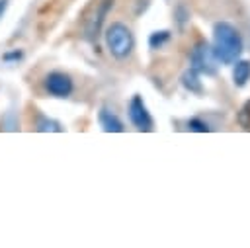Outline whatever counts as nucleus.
Returning a JSON list of instances; mask_svg holds the SVG:
<instances>
[{
	"mask_svg": "<svg viewBox=\"0 0 250 248\" xmlns=\"http://www.w3.org/2000/svg\"><path fill=\"white\" fill-rule=\"evenodd\" d=\"M213 55L223 64H234L242 55L240 31L229 21H217L213 25Z\"/></svg>",
	"mask_w": 250,
	"mask_h": 248,
	"instance_id": "1",
	"label": "nucleus"
},
{
	"mask_svg": "<svg viewBox=\"0 0 250 248\" xmlns=\"http://www.w3.org/2000/svg\"><path fill=\"white\" fill-rule=\"evenodd\" d=\"M105 45H107V51L113 59H127L131 53H133V47H135V39H133V33L131 29L121 23V21H113L107 29H105Z\"/></svg>",
	"mask_w": 250,
	"mask_h": 248,
	"instance_id": "2",
	"label": "nucleus"
},
{
	"mask_svg": "<svg viewBox=\"0 0 250 248\" xmlns=\"http://www.w3.org/2000/svg\"><path fill=\"white\" fill-rule=\"evenodd\" d=\"M217 59L213 55V49L209 43L205 41H199L193 45L191 49V55H189V68H193L195 72L199 74H207V76H213L217 72Z\"/></svg>",
	"mask_w": 250,
	"mask_h": 248,
	"instance_id": "3",
	"label": "nucleus"
},
{
	"mask_svg": "<svg viewBox=\"0 0 250 248\" xmlns=\"http://www.w3.org/2000/svg\"><path fill=\"white\" fill-rule=\"evenodd\" d=\"M127 113H129V119L131 123L137 127V131H152L154 129V121H152V115L148 113L143 98L139 94H135L131 100H129V105H127Z\"/></svg>",
	"mask_w": 250,
	"mask_h": 248,
	"instance_id": "4",
	"label": "nucleus"
},
{
	"mask_svg": "<svg viewBox=\"0 0 250 248\" xmlns=\"http://www.w3.org/2000/svg\"><path fill=\"white\" fill-rule=\"evenodd\" d=\"M72 80L64 72H49L45 76V90L55 98H68L72 94Z\"/></svg>",
	"mask_w": 250,
	"mask_h": 248,
	"instance_id": "5",
	"label": "nucleus"
},
{
	"mask_svg": "<svg viewBox=\"0 0 250 248\" xmlns=\"http://www.w3.org/2000/svg\"><path fill=\"white\" fill-rule=\"evenodd\" d=\"M111 6H113V0H102L96 6V12L92 14V18L86 23V37L88 39H96L98 37L100 29H102V23H104V20H105V16H107Z\"/></svg>",
	"mask_w": 250,
	"mask_h": 248,
	"instance_id": "6",
	"label": "nucleus"
},
{
	"mask_svg": "<svg viewBox=\"0 0 250 248\" xmlns=\"http://www.w3.org/2000/svg\"><path fill=\"white\" fill-rule=\"evenodd\" d=\"M98 121H100L102 129H104L105 133H123V131H125L121 119H119L113 111H109L107 107H102V109L98 111Z\"/></svg>",
	"mask_w": 250,
	"mask_h": 248,
	"instance_id": "7",
	"label": "nucleus"
},
{
	"mask_svg": "<svg viewBox=\"0 0 250 248\" xmlns=\"http://www.w3.org/2000/svg\"><path fill=\"white\" fill-rule=\"evenodd\" d=\"M248 80H250V61L238 59L234 62V68H232V82L236 88H242Z\"/></svg>",
	"mask_w": 250,
	"mask_h": 248,
	"instance_id": "8",
	"label": "nucleus"
},
{
	"mask_svg": "<svg viewBox=\"0 0 250 248\" xmlns=\"http://www.w3.org/2000/svg\"><path fill=\"white\" fill-rule=\"evenodd\" d=\"M182 86L191 92V94H203V84L199 80V72H195L193 68H188L184 74H182Z\"/></svg>",
	"mask_w": 250,
	"mask_h": 248,
	"instance_id": "9",
	"label": "nucleus"
},
{
	"mask_svg": "<svg viewBox=\"0 0 250 248\" xmlns=\"http://www.w3.org/2000/svg\"><path fill=\"white\" fill-rule=\"evenodd\" d=\"M168 41H170V31H168V29L152 31L150 37H148V47H150V49H160V47H164Z\"/></svg>",
	"mask_w": 250,
	"mask_h": 248,
	"instance_id": "10",
	"label": "nucleus"
},
{
	"mask_svg": "<svg viewBox=\"0 0 250 248\" xmlns=\"http://www.w3.org/2000/svg\"><path fill=\"white\" fill-rule=\"evenodd\" d=\"M37 131H41V133H47V131L61 133L62 131V125L59 121H55V119H49L45 115H39V119H37Z\"/></svg>",
	"mask_w": 250,
	"mask_h": 248,
	"instance_id": "11",
	"label": "nucleus"
},
{
	"mask_svg": "<svg viewBox=\"0 0 250 248\" xmlns=\"http://www.w3.org/2000/svg\"><path fill=\"white\" fill-rule=\"evenodd\" d=\"M188 127H189V131H195V133H207L211 127L205 123V121H201V119H189L188 121Z\"/></svg>",
	"mask_w": 250,
	"mask_h": 248,
	"instance_id": "12",
	"label": "nucleus"
},
{
	"mask_svg": "<svg viewBox=\"0 0 250 248\" xmlns=\"http://www.w3.org/2000/svg\"><path fill=\"white\" fill-rule=\"evenodd\" d=\"M23 57V53L20 51V49H14V51H10V53H4L2 55V59L4 61H20Z\"/></svg>",
	"mask_w": 250,
	"mask_h": 248,
	"instance_id": "13",
	"label": "nucleus"
},
{
	"mask_svg": "<svg viewBox=\"0 0 250 248\" xmlns=\"http://www.w3.org/2000/svg\"><path fill=\"white\" fill-rule=\"evenodd\" d=\"M176 16H180V18H178V21H180V25L184 27V23H186V20L189 18V14L186 12V8H184V6H178V8H176Z\"/></svg>",
	"mask_w": 250,
	"mask_h": 248,
	"instance_id": "14",
	"label": "nucleus"
},
{
	"mask_svg": "<svg viewBox=\"0 0 250 248\" xmlns=\"http://www.w3.org/2000/svg\"><path fill=\"white\" fill-rule=\"evenodd\" d=\"M6 6H8V0H0V18H2V14H4Z\"/></svg>",
	"mask_w": 250,
	"mask_h": 248,
	"instance_id": "15",
	"label": "nucleus"
}]
</instances>
